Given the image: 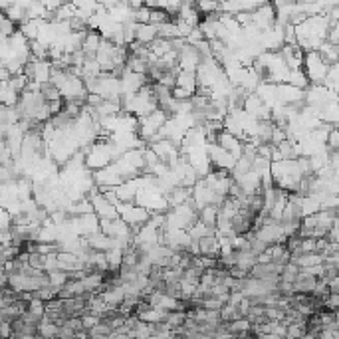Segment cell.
Instances as JSON below:
<instances>
[{
	"mask_svg": "<svg viewBox=\"0 0 339 339\" xmlns=\"http://www.w3.org/2000/svg\"><path fill=\"white\" fill-rule=\"evenodd\" d=\"M199 242V252L200 256H208V258H218V252H220V246H218V238H216V232L213 234H206L202 236Z\"/></svg>",
	"mask_w": 339,
	"mask_h": 339,
	"instance_id": "cell-5",
	"label": "cell"
},
{
	"mask_svg": "<svg viewBox=\"0 0 339 339\" xmlns=\"http://www.w3.org/2000/svg\"><path fill=\"white\" fill-rule=\"evenodd\" d=\"M153 40H157V26L153 24H137V32H135V42L143 46H149Z\"/></svg>",
	"mask_w": 339,
	"mask_h": 339,
	"instance_id": "cell-7",
	"label": "cell"
},
{
	"mask_svg": "<svg viewBox=\"0 0 339 339\" xmlns=\"http://www.w3.org/2000/svg\"><path fill=\"white\" fill-rule=\"evenodd\" d=\"M327 70H329V66L322 60L320 54H317V52H306L302 72H304V76L308 77L309 86H322Z\"/></svg>",
	"mask_w": 339,
	"mask_h": 339,
	"instance_id": "cell-2",
	"label": "cell"
},
{
	"mask_svg": "<svg viewBox=\"0 0 339 339\" xmlns=\"http://www.w3.org/2000/svg\"><path fill=\"white\" fill-rule=\"evenodd\" d=\"M197 86H199V81H197V74L193 72H179L177 74V86L175 88H181L188 93H193L197 92Z\"/></svg>",
	"mask_w": 339,
	"mask_h": 339,
	"instance_id": "cell-8",
	"label": "cell"
},
{
	"mask_svg": "<svg viewBox=\"0 0 339 339\" xmlns=\"http://www.w3.org/2000/svg\"><path fill=\"white\" fill-rule=\"evenodd\" d=\"M92 200V206H93V215L97 216V220H115V218H119L117 216V208L105 199L103 195H95V197H92L90 199Z\"/></svg>",
	"mask_w": 339,
	"mask_h": 339,
	"instance_id": "cell-3",
	"label": "cell"
},
{
	"mask_svg": "<svg viewBox=\"0 0 339 339\" xmlns=\"http://www.w3.org/2000/svg\"><path fill=\"white\" fill-rule=\"evenodd\" d=\"M216 216H218V208L216 206H204L199 210V222L204 224L206 228H213L216 226Z\"/></svg>",
	"mask_w": 339,
	"mask_h": 339,
	"instance_id": "cell-9",
	"label": "cell"
},
{
	"mask_svg": "<svg viewBox=\"0 0 339 339\" xmlns=\"http://www.w3.org/2000/svg\"><path fill=\"white\" fill-rule=\"evenodd\" d=\"M300 339H306V335H304V337H300Z\"/></svg>",
	"mask_w": 339,
	"mask_h": 339,
	"instance_id": "cell-16",
	"label": "cell"
},
{
	"mask_svg": "<svg viewBox=\"0 0 339 339\" xmlns=\"http://www.w3.org/2000/svg\"><path fill=\"white\" fill-rule=\"evenodd\" d=\"M26 311H30V313H34V315H38V317H44L46 306H44V302H42V300H32V302L28 304V309H26Z\"/></svg>",
	"mask_w": 339,
	"mask_h": 339,
	"instance_id": "cell-13",
	"label": "cell"
},
{
	"mask_svg": "<svg viewBox=\"0 0 339 339\" xmlns=\"http://www.w3.org/2000/svg\"><path fill=\"white\" fill-rule=\"evenodd\" d=\"M280 56H282V60H284V63H286L288 70H302L306 52H304L298 44H292V46L284 44L282 50H280Z\"/></svg>",
	"mask_w": 339,
	"mask_h": 339,
	"instance_id": "cell-4",
	"label": "cell"
},
{
	"mask_svg": "<svg viewBox=\"0 0 339 339\" xmlns=\"http://www.w3.org/2000/svg\"><path fill=\"white\" fill-rule=\"evenodd\" d=\"M185 320H186V315H185L183 311H169V313H167L165 324H167L169 327H171V331H173V329H177V327H183Z\"/></svg>",
	"mask_w": 339,
	"mask_h": 339,
	"instance_id": "cell-11",
	"label": "cell"
},
{
	"mask_svg": "<svg viewBox=\"0 0 339 339\" xmlns=\"http://www.w3.org/2000/svg\"><path fill=\"white\" fill-rule=\"evenodd\" d=\"M327 293L339 295V280H337V278H333V280L327 282Z\"/></svg>",
	"mask_w": 339,
	"mask_h": 339,
	"instance_id": "cell-15",
	"label": "cell"
},
{
	"mask_svg": "<svg viewBox=\"0 0 339 339\" xmlns=\"http://www.w3.org/2000/svg\"><path fill=\"white\" fill-rule=\"evenodd\" d=\"M117 216L119 220H123L127 226L131 228V234L135 236L137 232L149 222L151 218V213L145 210L143 206H137L135 202H117Z\"/></svg>",
	"mask_w": 339,
	"mask_h": 339,
	"instance_id": "cell-1",
	"label": "cell"
},
{
	"mask_svg": "<svg viewBox=\"0 0 339 339\" xmlns=\"http://www.w3.org/2000/svg\"><path fill=\"white\" fill-rule=\"evenodd\" d=\"M315 284H317V278H313V276H309V274H306V272H302L300 270V274H298V278L293 280V293H302V295H309L311 292H313V288H315Z\"/></svg>",
	"mask_w": 339,
	"mask_h": 339,
	"instance_id": "cell-6",
	"label": "cell"
},
{
	"mask_svg": "<svg viewBox=\"0 0 339 339\" xmlns=\"http://www.w3.org/2000/svg\"><path fill=\"white\" fill-rule=\"evenodd\" d=\"M63 325H68L74 333H79V331H83V324H81V317H70V320L63 324Z\"/></svg>",
	"mask_w": 339,
	"mask_h": 339,
	"instance_id": "cell-14",
	"label": "cell"
},
{
	"mask_svg": "<svg viewBox=\"0 0 339 339\" xmlns=\"http://www.w3.org/2000/svg\"><path fill=\"white\" fill-rule=\"evenodd\" d=\"M38 92H40V95H42V97L46 99V103H52V101H58V99H62V95H60L58 88L54 86L52 81H44V83H40Z\"/></svg>",
	"mask_w": 339,
	"mask_h": 339,
	"instance_id": "cell-10",
	"label": "cell"
},
{
	"mask_svg": "<svg viewBox=\"0 0 339 339\" xmlns=\"http://www.w3.org/2000/svg\"><path fill=\"white\" fill-rule=\"evenodd\" d=\"M298 274H300V268L298 266H293V264H286L280 272V280L282 282H288V284H293V280L298 278Z\"/></svg>",
	"mask_w": 339,
	"mask_h": 339,
	"instance_id": "cell-12",
	"label": "cell"
}]
</instances>
